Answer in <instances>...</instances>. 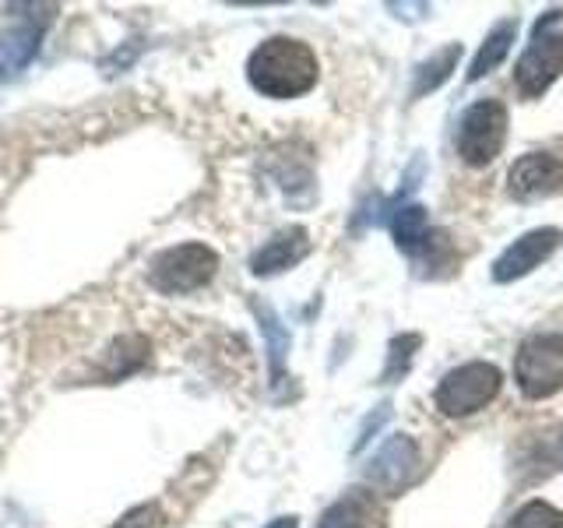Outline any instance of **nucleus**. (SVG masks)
Segmentation results:
<instances>
[{"mask_svg": "<svg viewBox=\"0 0 563 528\" xmlns=\"http://www.w3.org/2000/svg\"><path fill=\"white\" fill-rule=\"evenodd\" d=\"M219 272V254L208 243H176L148 264V286L163 296H187L205 289Z\"/></svg>", "mask_w": 563, "mask_h": 528, "instance_id": "obj_2", "label": "nucleus"}, {"mask_svg": "<svg viewBox=\"0 0 563 528\" xmlns=\"http://www.w3.org/2000/svg\"><path fill=\"white\" fill-rule=\"evenodd\" d=\"M113 528H166V515H163V507L148 501V504L131 507L128 515H120Z\"/></svg>", "mask_w": 563, "mask_h": 528, "instance_id": "obj_20", "label": "nucleus"}, {"mask_svg": "<svg viewBox=\"0 0 563 528\" xmlns=\"http://www.w3.org/2000/svg\"><path fill=\"white\" fill-rule=\"evenodd\" d=\"M419 472V448L409 433H391L384 440V444L374 451V458L366 462V483L387 493V497H395L405 486L416 480Z\"/></svg>", "mask_w": 563, "mask_h": 528, "instance_id": "obj_7", "label": "nucleus"}, {"mask_svg": "<svg viewBox=\"0 0 563 528\" xmlns=\"http://www.w3.org/2000/svg\"><path fill=\"white\" fill-rule=\"evenodd\" d=\"M137 53H141V43H137V46H131V43H128V46H120V50L113 53V57H106V61H102V70H106V75H120L123 67L137 61Z\"/></svg>", "mask_w": 563, "mask_h": 528, "instance_id": "obj_21", "label": "nucleus"}, {"mask_svg": "<svg viewBox=\"0 0 563 528\" xmlns=\"http://www.w3.org/2000/svg\"><path fill=\"white\" fill-rule=\"evenodd\" d=\"M422 345L419 334H398V339H391V345H387V363H384V381L387 384H398L405 374H409V366H412V356H416V349Z\"/></svg>", "mask_w": 563, "mask_h": 528, "instance_id": "obj_18", "label": "nucleus"}, {"mask_svg": "<svg viewBox=\"0 0 563 528\" xmlns=\"http://www.w3.org/2000/svg\"><path fill=\"white\" fill-rule=\"evenodd\" d=\"M254 314L261 321V331L264 339H268V363H272V384H282L286 381V352H289V331L282 328V321L275 317V310H268L264 304L254 299Z\"/></svg>", "mask_w": 563, "mask_h": 528, "instance_id": "obj_17", "label": "nucleus"}, {"mask_svg": "<svg viewBox=\"0 0 563 528\" xmlns=\"http://www.w3.org/2000/svg\"><path fill=\"white\" fill-rule=\"evenodd\" d=\"M457 61H462V46H457V43L437 50L430 61H422L419 70H416V81H412V99L437 92V88L451 78V70L457 67Z\"/></svg>", "mask_w": 563, "mask_h": 528, "instance_id": "obj_15", "label": "nucleus"}, {"mask_svg": "<svg viewBox=\"0 0 563 528\" xmlns=\"http://www.w3.org/2000/svg\"><path fill=\"white\" fill-rule=\"evenodd\" d=\"M148 360V339H141V334H123V339H117L110 345V352H106V370L102 377L106 381H120L134 374V370Z\"/></svg>", "mask_w": 563, "mask_h": 528, "instance_id": "obj_16", "label": "nucleus"}, {"mask_svg": "<svg viewBox=\"0 0 563 528\" xmlns=\"http://www.w3.org/2000/svg\"><path fill=\"white\" fill-rule=\"evenodd\" d=\"M317 78H321L317 53L292 35H272L246 57V81L254 85V92L268 99L307 96Z\"/></svg>", "mask_w": 563, "mask_h": 528, "instance_id": "obj_1", "label": "nucleus"}, {"mask_svg": "<svg viewBox=\"0 0 563 528\" xmlns=\"http://www.w3.org/2000/svg\"><path fill=\"white\" fill-rule=\"evenodd\" d=\"M500 387H504L500 366H493L486 360H475V363L454 366L451 374L437 384L433 402H437V409L444 416L462 419V416L486 409V405L500 395Z\"/></svg>", "mask_w": 563, "mask_h": 528, "instance_id": "obj_3", "label": "nucleus"}, {"mask_svg": "<svg viewBox=\"0 0 563 528\" xmlns=\"http://www.w3.org/2000/svg\"><path fill=\"white\" fill-rule=\"evenodd\" d=\"M384 419H387V405H380V409L374 413V419H369V422H366V427H363V433H360V440H356V448H352V451H363V444H366V440H369V437H374V430L380 427V422H384Z\"/></svg>", "mask_w": 563, "mask_h": 528, "instance_id": "obj_22", "label": "nucleus"}, {"mask_svg": "<svg viewBox=\"0 0 563 528\" xmlns=\"http://www.w3.org/2000/svg\"><path fill=\"white\" fill-rule=\"evenodd\" d=\"M504 528H563V510L550 501H528L510 515Z\"/></svg>", "mask_w": 563, "mask_h": 528, "instance_id": "obj_19", "label": "nucleus"}, {"mask_svg": "<svg viewBox=\"0 0 563 528\" xmlns=\"http://www.w3.org/2000/svg\"><path fill=\"white\" fill-rule=\"evenodd\" d=\"M507 190L518 201H542L563 190V158L553 152H528L507 173Z\"/></svg>", "mask_w": 563, "mask_h": 528, "instance_id": "obj_8", "label": "nucleus"}, {"mask_svg": "<svg viewBox=\"0 0 563 528\" xmlns=\"http://www.w3.org/2000/svg\"><path fill=\"white\" fill-rule=\"evenodd\" d=\"M310 254V233L303 226H286L261 246V251L251 257V272L257 278H268V275H282L296 268L299 261Z\"/></svg>", "mask_w": 563, "mask_h": 528, "instance_id": "obj_10", "label": "nucleus"}, {"mask_svg": "<svg viewBox=\"0 0 563 528\" xmlns=\"http://www.w3.org/2000/svg\"><path fill=\"white\" fill-rule=\"evenodd\" d=\"M515 35H518V22H515V18H507V22H497V25H493V29L486 32V40L479 43V53L472 57L468 81H479V78L489 75V70H497V67L507 61L510 46H515Z\"/></svg>", "mask_w": 563, "mask_h": 528, "instance_id": "obj_13", "label": "nucleus"}, {"mask_svg": "<svg viewBox=\"0 0 563 528\" xmlns=\"http://www.w3.org/2000/svg\"><path fill=\"white\" fill-rule=\"evenodd\" d=\"M560 451H563V440H560Z\"/></svg>", "mask_w": 563, "mask_h": 528, "instance_id": "obj_24", "label": "nucleus"}, {"mask_svg": "<svg viewBox=\"0 0 563 528\" xmlns=\"http://www.w3.org/2000/svg\"><path fill=\"white\" fill-rule=\"evenodd\" d=\"M563 11H545L539 18V25L532 32V46L521 53V61L515 67V81L521 88V96L539 99L563 75V32H550L553 22H560Z\"/></svg>", "mask_w": 563, "mask_h": 528, "instance_id": "obj_6", "label": "nucleus"}, {"mask_svg": "<svg viewBox=\"0 0 563 528\" xmlns=\"http://www.w3.org/2000/svg\"><path fill=\"white\" fill-rule=\"evenodd\" d=\"M264 528H299V518H296V515H286V518H275V521H268Z\"/></svg>", "mask_w": 563, "mask_h": 528, "instance_id": "obj_23", "label": "nucleus"}, {"mask_svg": "<svg viewBox=\"0 0 563 528\" xmlns=\"http://www.w3.org/2000/svg\"><path fill=\"white\" fill-rule=\"evenodd\" d=\"M43 43V22H18L0 32V85L25 70Z\"/></svg>", "mask_w": 563, "mask_h": 528, "instance_id": "obj_11", "label": "nucleus"}, {"mask_svg": "<svg viewBox=\"0 0 563 528\" xmlns=\"http://www.w3.org/2000/svg\"><path fill=\"white\" fill-rule=\"evenodd\" d=\"M507 106L497 99H479L472 102L462 113V123H457V155L462 163L483 169L493 158L504 152L507 141Z\"/></svg>", "mask_w": 563, "mask_h": 528, "instance_id": "obj_4", "label": "nucleus"}, {"mask_svg": "<svg viewBox=\"0 0 563 528\" xmlns=\"http://www.w3.org/2000/svg\"><path fill=\"white\" fill-rule=\"evenodd\" d=\"M515 381L525 398L542 402L563 387V334H532L518 345Z\"/></svg>", "mask_w": 563, "mask_h": 528, "instance_id": "obj_5", "label": "nucleus"}, {"mask_svg": "<svg viewBox=\"0 0 563 528\" xmlns=\"http://www.w3.org/2000/svg\"><path fill=\"white\" fill-rule=\"evenodd\" d=\"M317 528H384V510L369 493L352 490L324 510Z\"/></svg>", "mask_w": 563, "mask_h": 528, "instance_id": "obj_12", "label": "nucleus"}, {"mask_svg": "<svg viewBox=\"0 0 563 528\" xmlns=\"http://www.w3.org/2000/svg\"><path fill=\"white\" fill-rule=\"evenodd\" d=\"M560 243H563V233L556 226H542V229H532V233L518 237L497 261H493V282L525 278L528 272H536L539 264L550 261Z\"/></svg>", "mask_w": 563, "mask_h": 528, "instance_id": "obj_9", "label": "nucleus"}, {"mask_svg": "<svg viewBox=\"0 0 563 528\" xmlns=\"http://www.w3.org/2000/svg\"><path fill=\"white\" fill-rule=\"evenodd\" d=\"M387 229H391L395 243L401 251L416 254L422 243L430 237V222H427V208L422 205H401L391 211V219H387Z\"/></svg>", "mask_w": 563, "mask_h": 528, "instance_id": "obj_14", "label": "nucleus"}]
</instances>
